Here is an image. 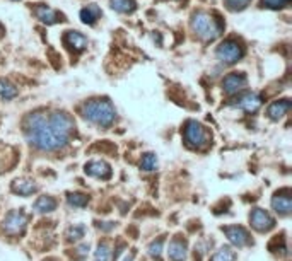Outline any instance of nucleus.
<instances>
[{"label": "nucleus", "mask_w": 292, "mask_h": 261, "mask_svg": "<svg viewBox=\"0 0 292 261\" xmlns=\"http://www.w3.org/2000/svg\"><path fill=\"white\" fill-rule=\"evenodd\" d=\"M76 130L72 116L65 111H34L24 120V133L28 142L38 151L51 152L65 147Z\"/></svg>", "instance_id": "f257e3e1"}, {"label": "nucleus", "mask_w": 292, "mask_h": 261, "mask_svg": "<svg viewBox=\"0 0 292 261\" xmlns=\"http://www.w3.org/2000/svg\"><path fill=\"white\" fill-rule=\"evenodd\" d=\"M82 115L91 123L101 126V128H108L116 118V109L108 99H91L84 104Z\"/></svg>", "instance_id": "f03ea898"}, {"label": "nucleus", "mask_w": 292, "mask_h": 261, "mask_svg": "<svg viewBox=\"0 0 292 261\" xmlns=\"http://www.w3.org/2000/svg\"><path fill=\"white\" fill-rule=\"evenodd\" d=\"M192 29L193 33L204 41H214L221 36L224 26L217 17L205 10H198L192 15Z\"/></svg>", "instance_id": "7ed1b4c3"}, {"label": "nucleus", "mask_w": 292, "mask_h": 261, "mask_svg": "<svg viewBox=\"0 0 292 261\" xmlns=\"http://www.w3.org/2000/svg\"><path fill=\"white\" fill-rule=\"evenodd\" d=\"M183 138H185V143H187L190 148H196V151H202V148H205L210 143L209 130L195 120H190L188 123L185 125Z\"/></svg>", "instance_id": "20e7f679"}, {"label": "nucleus", "mask_w": 292, "mask_h": 261, "mask_svg": "<svg viewBox=\"0 0 292 261\" xmlns=\"http://www.w3.org/2000/svg\"><path fill=\"white\" fill-rule=\"evenodd\" d=\"M243 55H244V48L238 43L236 40L222 41L215 50V57L219 58L222 63H226V65H232V63L240 62Z\"/></svg>", "instance_id": "39448f33"}, {"label": "nucleus", "mask_w": 292, "mask_h": 261, "mask_svg": "<svg viewBox=\"0 0 292 261\" xmlns=\"http://www.w3.org/2000/svg\"><path fill=\"white\" fill-rule=\"evenodd\" d=\"M26 226H28V215L23 210H10L4 218L2 229L9 236H19L26 231Z\"/></svg>", "instance_id": "423d86ee"}, {"label": "nucleus", "mask_w": 292, "mask_h": 261, "mask_svg": "<svg viewBox=\"0 0 292 261\" xmlns=\"http://www.w3.org/2000/svg\"><path fill=\"white\" fill-rule=\"evenodd\" d=\"M249 223L254 231L258 232H268L275 227V218L263 209H254L249 214Z\"/></svg>", "instance_id": "0eeeda50"}, {"label": "nucleus", "mask_w": 292, "mask_h": 261, "mask_svg": "<svg viewBox=\"0 0 292 261\" xmlns=\"http://www.w3.org/2000/svg\"><path fill=\"white\" fill-rule=\"evenodd\" d=\"M221 229H222V232L227 236V239H229V243L234 244V246H238V248H244V246L253 244V239L249 237V232L241 226H226V227H221Z\"/></svg>", "instance_id": "6e6552de"}, {"label": "nucleus", "mask_w": 292, "mask_h": 261, "mask_svg": "<svg viewBox=\"0 0 292 261\" xmlns=\"http://www.w3.org/2000/svg\"><path fill=\"white\" fill-rule=\"evenodd\" d=\"M231 106L246 111V113H257L260 106H262V96L257 92H244L241 96H238L234 103H231Z\"/></svg>", "instance_id": "1a4fd4ad"}, {"label": "nucleus", "mask_w": 292, "mask_h": 261, "mask_svg": "<svg viewBox=\"0 0 292 261\" xmlns=\"http://www.w3.org/2000/svg\"><path fill=\"white\" fill-rule=\"evenodd\" d=\"M246 82H248V79L244 73L231 72V73H227L224 77V81H222V89H224L226 94L234 96V94H240L241 90L246 87Z\"/></svg>", "instance_id": "9d476101"}, {"label": "nucleus", "mask_w": 292, "mask_h": 261, "mask_svg": "<svg viewBox=\"0 0 292 261\" xmlns=\"http://www.w3.org/2000/svg\"><path fill=\"white\" fill-rule=\"evenodd\" d=\"M272 209L277 212L279 215H289L292 209V198H290V191L287 188L277 191L272 198Z\"/></svg>", "instance_id": "9b49d317"}, {"label": "nucleus", "mask_w": 292, "mask_h": 261, "mask_svg": "<svg viewBox=\"0 0 292 261\" xmlns=\"http://www.w3.org/2000/svg\"><path fill=\"white\" fill-rule=\"evenodd\" d=\"M84 171L87 176H93V178L98 179H110L111 178V166L106 161H89L86 166H84Z\"/></svg>", "instance_id": "f8f14e48"}, {"label": "nucleus", "mask_w": 292, "mask_h": 261, "mask_svg": "<svg viewBox=\"0 0 292 261\" xmlns=\"http://www.w3.org/2000/svg\"><path fill=\"white\" fill-rule=\"evenodd\" d=\"M187 254H188L187 241H185L181 236H176L171 243H169L168 258L171 261H187Z\"/></svg>", "instance_id": "ddd939ff"}, {"label": "nucleus", "mask_w": 292, "mask_h": 261, "mask_svg": "<svg viewBox=\"0 0 292 261\" xmlns=\"http://www.w3.org/2000/svg\"><path fill=\"white\" fill-rule=\"evenodd\" d=\"M63 43H65L68 50L81 53L87 48V38L82 33H79V31H67L63 34Z\"/></svg>", "instance_id": "4468645a"}, {"label": "nucleus", "mask_w": 292, "mask_h": 261, "mask_svg": "<svg viewBox=\"0 0 292 261\" xmlns=\"http://www.w3.org/2000/svg\"><path fill=\"white\" fill-rule=\"evenodd\" d=\"M34 15L45 24H57V23H60V21H63L62 14L57 12L55 9H51L50 5H46V4H38V5H36V7H34Z\"/></svg>", "instance_id": "2eb2a0df"}, {"label": "nucleus", "mask_w": 292, "mask_h": 261, "mask_svg": "<svg viewBox=\"0 0 292 261\" xmlns=\"http://www.w3.org/2000/svg\"><path fill=\"white\" fill-rule=\"evenodd\" d=\"M290 106H292V104H290V101H289V99L275 101V103L270 104V106H268V109H267L268 118H270V120H273V121H279L280 118H284V116L289 113Z\"/></svg>", "instance_id": "dca6fc26"}, {"label": "nucleus", "mask_w": 292, "mask_h": 261, "mask_svg": "<svg viewBox=\"0 0 292 261\" xmlns=\"http://www.w3.org/2000/svg\"><path fill=\"white\" fill-rule=\"evenodd\" d=\"M12 191L15 195H21V196H31L33 193L38 191V184L31 179H26V178H21V179H15L12 183Z\"/></svg>", "instance_id": "f3484780"}, {"label": "nucleus", "mask_w": 292, "mask_h": 261, "mask_svg": "<svg viewBox=\"0 0 292 261\" xmlns=\"http://www.w3.org/2000/svg\"><path fill=\"white\" fill-rule=\"evenodd\" d=\"M55 209H57V200L53 196L43 195L34 201V212H38V214H50Z\"/></svg>", "instance_id": "a211bd4d"}, {"label": "nucleus", "mask_w": 292, "mask_h": 261, "mask_svg": "<svg viewBox=\"0 0 292 261\" xmlns=\"http://www.w3.org/2000/svg\"><path fill=\"white\" fill-rule=\"evenodd\" d=\"M101 9L98 7L96 4H91V5H87V7H84L81 10V19H82V23L84 24H89V26H93L96 21L101 17Z\"/></svg>", "instance_id": "6ab92c4d"}, {"label": "nucleus", "mask_w": 292, "mask_h": 261, "mask_svg": "<svg viewBox=\"0 0 292 261\" xmlns=\"http://www.w3.org/2000/svg\"><path fill=\"white\" fill-rule=\"evenodd\" d=\"M111 9L120 14H132L137 9L135 0H110Z\"/></svg>", "instance_id": "aec40b11"}, {"label": "nucleus", "mask_w": 292, "mask_h": 261, "mask_svg": "<svg viewBox=\"0 0 292 261\" xmlns=\"http://www.w3.org/2000/svg\"><path fill=\"white\" fill-rule=\"evenodd\" d=\"M238 254L231 246H222L212 254L209 261H236Z\"/></svg>", "instance_id": "412c9836"}, {"label": "nucleus", "mask_w": 292, "mask_h": 261, "mask_svg": "<svg viewBox=\"0 0 292 261\" xmlns=\"http://www.w3.org/2000/svg\"><path fill=\"white\" fill-rule=\"evenodd\" d=\"M17 96V87L12 86L9 81L5 79H0V98L9 101V99H14Z\"/></svg>", "instance_id": "4be33fe9"}, {"label": "nucleus", "mask_w": 292, "mask_h": 261, "mask_svg": "<svg viewBox=\"0 0 292 261\" xmlns=\"http://www.w3.org/2000/svg\"><path fill=\"white\" fill-rule=\"evenodd\" d=\"M67 201L70 207H76V209H84L89 203V196L84 193H70L67 196Z\"/></svg>", "instance_id": "5701e85b"}, {"label": "nucleus", "mask_w": 292, "mask_h": 261, "mask_svg": "<svg viewBox=\"0 0 292 261\" xmlns=\"http://www.w3.org/2000/svg\"><path fill=\"white\" fill-rule=\"evenodd\" d=\"M84 234H86V227L84 226H72V227H68V231L65 234V237H67V241L68 243H76V241H81V239L84 237Z\"/></svg>", "instance_id": "b1692460"}, {"label": "nucleus", "mask_w": 292, "mask_h": 261, "mask_svg": "<svg viewBox=\"0 0 292 261\" xmlns=\"http://www.w3.org/2000/svg\"><path fill=\"white\" fill-rule=\"evenodd\" d=\"M164 243H166V239L159 237L157 241H152L151 244H149V254H151V258L161 261V254H162V248H164Z\"/></svg>", "instance_id": "393cba45"}, {"label": "nucleus", "mask_w": 292, "mask_h": 261, "mask_svg": "<svg viewBox=\"0 0 292 261\" xmlns=\"http://www.w3.org/2000/svg\"><path fill=\"white\" fill-rule=\"evenodd\" d=\"M156 167H157L156 154H152V152L144 154V156H142V159H140V169H144V171H154Z\"/></svg>", "instance_id": "a878e982"}, {"label": "nucleus", "mask_w": 292, "mask_h": 261, "mask_svg": "<svg viewBox=\"0 0 292 261\" xmlns=\"http://www.w3.org/2000/svg\"><path fill=\"white\" fill-rule=\"evenodd\" d=\"M289 4H290V0H260V5H262V7H267L272 10L284 9V7H287Z\"/></svg>", "instance_id": "bb28decb"}, {"label": "nucleus", "mask_w": 292, "mask_h": 261, "mask_svg": "<svg viewBox=\"0 0 292 261\" xmlns=\"http://www.w3.org/2000/svg\"><path fill=\"white\" fill-rule=\"evenodd\" d=\"M226 7L232 10V12H238V10H243L246 9L249 4H251V0H224Z\"/></svg>", "instance_id": "cd10ccee"}, {"label": "nucleus", "mask_w": 292, "mask_h": 261, "mask_svg": "<svg viewBox=\"0 0 292 261\" xmlns=\"http://www.w3.org/2000/svg\"><path fill=\"white\" fill-rule=\"evenodd\" d=\"M110 259V248L106 243H99L98 249L94 253V261H108Z\"/></svg>", "instance_id": "c85d7f7f"}, {"label": "nucleus", "mask_w": 292, "mask_h": 261, "mask_svg": "<svg viewBox=\"0 0 292 261\" xmlns=\"http://www.w3.org/2000/svg\"><path fill=\"white\" fill-rule=\"evenodd\" d=\"M89 249H91V246H89V243L81 244V246H77V248H76V251H74V258H76V259H84V258H87Z\"/></svg>", "instance_id": "c756f323"}, {"label": "nucleus", "mask_w": 292, "mask_h": 261, "mask_svg": "<svg viewBox=\"0 0 292 261\" xmlns=\"http://www.w3.org/2000/svg\"><path fill=\"white\" fill-rule=\"evenodd\" d=\"M115 227H116L115 222H98V229H101V231H104V232L113 231Z\"/></svg>", "instance_id": "7c9ffc66"}, {"label": "nucleus", "mask_w": 292, "mask_h": 261, "mask_svg": "<svg viewBox=\"0 0 292 261\" xmlns=\"http://www.w3.org/2000/svg\"><path fill=\"white\" fill-rule=\"evenodd\" d=\"M123 249H125V243H123V241H120V243H118V248L115 249V259L118 258L121 253H123Z\"/></svg>", "instance_id": "2f4dec72"}, {"label": "nucleus", "mask_w": 292, "mask_h": 261, "mask_svg": "<svg viewBox=\"0 0 292 261\" xmlns=\"http://www.w3.org/2000/svg\"><path fill=\"white\" fill-rule=\"evenodd\" d=\"M135 254H137V253H135V249H132V251H130V256H126V258H125L123 261H134Z\"/></svg>", "instance_id": "473e14b6"}]
</instances>
